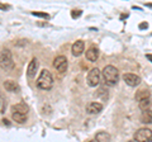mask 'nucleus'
I'll return each instance as SVG.
<instances>
[{
    "mask_svg": "<svg viewBox=\"0 0 152 142\" xmlns=\"http://www.w3.org/2000/svg\"><path fill=\"white\" fill-rule=\"evenodd\" d=\"M102 74H103L104 81H105V84L109 85V86H114V85L118 83V80H119V72H118L117 67H114L113 65L105 66Z\"/></svg>",
    "mask_w": 152,
    "mask_h": 142,
    "instance_id": "obj_1",
    "label": "nucleus"
},
{
    "mask_svg": "<svg viewBox=\"0 0 152 142\" xmlns=\"http://www.w3.org/2000/svg\"><path fill=\"white\" fill-rule=\"evenodd\" d=\"M37 86L42 90H50L53 86V78L48 70H42L39 72V76L37 79Z\"/></svg>",
    "mask_w": 152,
    "mask_h": 142,
    "instance_id": "obj_2",
    "label": "nucleus"
},
{
    "mask_svg": "<svg viewBox=\"0 0 152 142\" xmlns=\"http://www.w3.org/2000/svg\"><path fill=\"white\" fill-rule=\"evenodd\" d=\"M0 67L3 70H12L14 67L13 56L9 50H4L1 53H0Z\"/></svg>",
    "mask_w": 152,
    "mask_h": 142,
    "instance_id": "obj_3",
    "label": "nucleus"
},
{
    "mask_svg": "<svg viewBox=\"0 0 152 142\" xmlns=\"http://www.w3.org/2000/svg\"><path fill=\"white\" fill-rule=\"evenodd\" d=\"M134 142H151L152 141V131L150 128H140L133 135Z\"/></svg>",
    "mask_w": 152,
    "mask_h": 142,
    "instance_id": "obj_4",
    "label": "nucleus"
},
{
    "mask_svg": "<svg viewBox=\"0 0 152 142\" xmlns=\"http://www.w3.org/2000/svg\"><path fill=\"white\" fill-rule=\"evenodd\" d=\"M100 79H102V72L99 71V69H91L88 74V84L89 86L95 88L100 84Z\"/></svg>",
    "mask_w": 152,
    "mask_h": 142,
    "instance_id": "obj_5",
    "label": "nucleus"
},
{
    "mask_svg": "<svg viewBox=\"0 0 152 142\" xmlns=\"http://www.w3.org/2000/svg\"><path fill=\"white\" fill-rule=\"evenodd\" d=\"M53 66L58 72H65L67 70V59L65 56H57L53 60Z\"/></svg>",
    "mask_w": 152,
    "mask_h": 142,
    "instance_id": "obj_6",
    "label": "nucleus"
},
{
    "mask_svg": "<svg viewBox=\"0 0 152 142\" xmlns=\"http://www.w3.org/2000/svg\"><path fill=\"white\" fill-rule=\"evenodd\" d=\"M123 80L129 86H137L138 84H141V78L134 74H124L123 75Z\"/></svg>",
    "mask_w": 152,
    "mask_h": 142,
    "instance_id": "obj_7",
    "label": "nucleus"
},
{
    "mask_svg": "<svg viewBox=\"0 0 152 142\" xmlns=\"http://www.w3.org/2000/svg\"><path fill=\"white\" fill-rule=\"evenodd\" d=\"M103 111V105L102 103H98V102H91L86 105V112L89 114H98Z\"/></svg>",
    "mask_w": 152,
    "mask_h": 142,
    "instance_id": "obj_8",
    "label": "nucleus"
},
{
    "mask_svg": "<svg viewBox=\"0 0 152 142\" xmlns=\"http://www.w3.org/2000/svg\"><path fill=\"white\" fill-rule=\"evenodd\" d=\"M85 50V43L83 41H76L75 43L72 45L71 47V51H72V55L76 56V57H79L80 55H83V52Z\"/></svg>",
    "mask_w": 152,
    "mask_h": 142,
    "instance_id": "obj_9",
    "label": "nucleus"
},
{
    "mask_svg": "<svg viewBox=\"0 0 152 142\" xmlns=\"http://www.w3.org/2000/svg\"><path fill=\"white\" fill-rule=\"evenodd\" d=\"M38 65H39V64H38V60L36 57L31 60L29 65H28V69H27V74H28V76H29V78H33L36 75L37 70H38Z\"/></svg>",
    "mask_w": 152,
    "mask_h": 142,
    "instance_id": "obj_10",
    "label": "nucleus"
},
{
    "mask_svg": "<svg viewBox=\"0 0 152 142\" xmlns=\"http://www.w3.org/2000/svg\"><path fill=\"white\" fill-rule=\"evenodd\" d=\"M28 111H29V108H28V105L26 103H18L15 104V105H13L12 107V112H17V113H22V114H26L27 116V113Z\"/></svg>",
    "mask_w": 152,
    "mask_h": 142,
    "instance_id": "obj_11",
    "label": "nucleus"
},
{
    "mask_svg": "<svg viewBox=\"0 0 152 142\" xmlns=\"http://www.w3.org/2000/svg\"><path fill=\"white\" fill-rule=\"evenodd\" d=\"M99 57V50L95 48V47H90V48L86 51V59L89 61H91V62H94V61H96Z\"/></svg>",
    "mask_w": 152,
    "mask_h": 142,
    "instance_id": "obj_12",
    "label": "nucleus"
},
{
    "mask_svg": "<svg viewBox=\"0 0 152 142\" xmlns=\"http://www.w3.org/2000/svg\"><path fill=\"white\" fill-rule=\"evenodd\" d=\"M4 88H5V90L10 91V93H15L19 90V85L13 81V80H7V81H4Z\"/></svg>",
    "mask_w": 152,
    "mask_h": 142,
    "instance_id": "obj_13",
    "label": "nucleus"
},
{
    "mask_svg": "<svg viewBox=\"0 0 152 142\" xmlns=\"http://www.w3.org/2000/svg\"><path fill=\"white\" fill-rule=\"evenodd\" d=\"M95 140H96V142H112V137L108 132L102 131V132H98L96 133Z\"/></svg>",
    "mask_w": 152,
    "mask_h": 142,
    "instance_id": "obj_14",
    "label": "nucleus"
},
{
    "mask_svg": "<svg viewBox=\"0 0 152 142\" xmlns=\"http://www.w3.org/2000/svg\"><path fill=\"white\" fill-rule=\"evenodd\" d=\"M141 122L145 123V124H150V123H152V111L148 109V111H145L141 113Z\"/></svg>",
    "mask_w": 152,
    "mask_h": 142,
    "instance_id": "obj_15",
    "label": "nucleus"
},
{
    "mask_svg": "<svg viewBox=\"0 0 152 142\" xmlns=\"http://www.w3.org/2000/svg\"><path fill=\"white\" fill-rule=\"evenodd\" d=\"M136 100L137 102H141V100H145V99H150L151 98V94L148 90H140L138 93L136 94Z\"/></svg>",
    "mask_w": 152,
    "mask_h": 142,
    "instance_id": "obj_16",
    "label": "nucleus"
},
{
    "mask_svg": "<svg viewBox=\"0 0 152 142\" xmlns=\"http://www.w3.org/2000/svg\"><path fill=\"white\" fill-rule=\"evenodd\" d=\"M152 105V100H151V98L150 99H145V100H141L138 102V107H140V109L142 112H145V111H148Z\"/></svg>",
    "mask_w": 152,
    "mask_h": 142,
    "instance_id": "obj_17",
    "label": "nucleus"
},
{
    "mask_svg": "<svg viewBox=\"0 0 152 142\" xmlns=\"http://www.w3.org/2000/svg\"><path fill=\"white\" fill-rule=\"evenodd\" d=\"M12 118H13V119L17 123H24V122L27 121V116H26V114H22V113H17V112L13 113Z\"/></svg>",
    "mask_w": 152,
    "mask_h": 142,
    "instance_id": "obj_18",
    "label": "nucleus"
},
{
    "mask_svg": "<svg viewBox=\"0 0 152 142\" xmlns=\"http://www.w3.org/2000/svg\"><path fill=\"white\" fill-rule=\"evenodd\" d=\"M33 15H36V17H41V18H48V14H46V13H41V12H33L32 13Z\"/></svg>",
    "mask_w": 152,
    "mask_h": 142,
    "instance_id": "obj_19",
    "label": "nucleus"
},
{
    "mask_svg": "<svg viewBox=\"0 0 152 142\" xmlns=\"http://www.w3.org/2000/svg\"><path fill=\"white\" fill-rule=\"evenodd\" d=\"M71 15H72V18H79L80 15H81V10H72Z\"/></svg>",
    "mask_w": 152,
    "mask_h": 142,
    "instance_id": "obj_20",
    "label": "nucleus"
},
{
    "mask_svg": "<svg viewBox=\"0 0 152 142\" xmlns=\"http://www.w3.org/2000/svg\"><path fill=\"white\" fill-rule=\"evenodd\" d=\"M147 27H148L147 23H141V24H140V29H145V28H147Z\"/></svg>",
    "mask_w": 152,
    "mask_h": 142,
    "instance_id": "obj_21",
    "label": "nucleus"
},
{
    "mask_svg": "<svg viewBox=\"0 0 152 142\" xmlns=\"http://www.w3.org/2000/svg\"><path fill=\"white\" fill-rule=\"evenodd\" d=\"M9 8H10L9 5H4V4H0V9H3V10H8Z\"/></svg>",
    "mask_w": 152,
    "mask_h": 142,
    "instance_id": "obj_22",
    "label": "nucleus"
},
{
    "mask_svg": "<svg viewBox=\"0 0 152 142\" xmlns=\"http://www.w3.org/2000/svg\"><path fill=\"white\" fill-rule=\"evenodd\" d=\"M3 123H4V124H7V126L10 124V123H9V121H8V119H5V118H4V119H3Z\"/></svg>",
    "mask_w": 152,
    "mask_h": 142,
    "instance_id": "obj_23",
    "label": "nucleus"
},
{
    "mask_svg": "<svg viewBox=\"0 0 152 142\" xmlns=\"http://www.w3.org/2000/svg\"><path fill=\"white\" fill-rule=\"evenodd\" d=\"M147 59H148L151 62H152V55H147Z\"/></svg>",
    "mask_w": 152,
    "mask_h": 142,
    "instance_id": "obj_24",
    "label": "nucleus"
},
{
    "mask_svg": "<svg viewBox=\"0 0 152 142\" xmlns=\"http://www.w3.org/2000/svg\"><path fill=\"white\" fill-rule=\"evenodd\" d=\"M89 142H96V141H89Z\"/></svg>",
    "mask_w": 152,
    "mask_h": 142,
    "instance_id": "obj_25",
    "label": "nucleus"
},
{
    "mask_svg": "<svg viewBox=\"0 0 152 142\" xmlns=\"http://www.w3.org/2000/svg\"><path fill=\"white\" fill-rule=\"evenodd\" d=\"M127 142H134V141H127Z\"/></svg>",
    "mask_w": 152,
    "mask_h": 142,
    "instance_id": "obj_26",
    "label": "nucleus"
}]
</instances>
